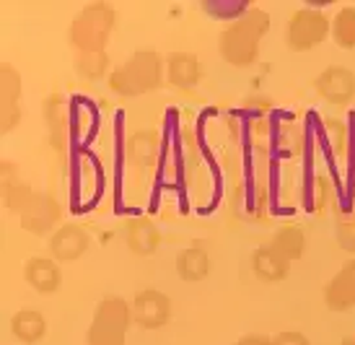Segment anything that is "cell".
Masks as SVG:
<instances>
[{"label":"cell","instance_id":"5","mask_svg":"<svg viewBox=\"0 0 355 345\" xmlns=\"http://www.w3.org/2000/svg\"><path fill=\"white\" fill-rule=\"evenodd\" d=\"M332 34V19L319 8H296L286 26V44L291 52H311Z\"/></svg>","mask_w":355,"mask_h":345},{"label":"cell","instance_id":"11","mask_svg":"<svg viewBox=\"0 0 355 345\" xmlns=\"http://www.w3.org/2000/svg\"><path fill=\"white\" fill-rule=\"evenodd\" d=\"M24 280H26V286L34 288L42 296L58 294L60 286H62L60 262L52 257H29L24 262Z\"/></svg>","mask_w":355,"mask_h":345},{"label":"cell","instance_id":"14","mask_svg":"<svg viewBox=\"0 0 355 345\" xmlns=\"http://www.w3.org/2000/svg\"><path fill=\"white\" fill-rule=\"evenodd\" d=\"M8 327L10 335L24 345H37L47 337V319H44L40 309H31V306H24L19 312H13Z\"/></svg>","mask_w":355,"mask_h":345},{"label":"cell","instance_id":"23","mask_svg":"<svg viewBox=\"0 0 355 345\" xmlns=\"http://www.w3.org/2000/svg\"><path fill=\"white\" fill-rule=\"evenodd\" d=\"M337 239H340V244L345 246L347 252H353L355 255V213L347 218V221L340 224V228H337Z\"/></svg>","mask_w":355,"mask_h":345},{"label":"cell","instance_id":"9","mask_svg":"<svg viewBox=\"0 0 355 345\" xmlns=\"http://www.w3.org/2000/svg\"><path fill=\"white\" fill-rule=\"evenodd\" d=\"M91 234L80 224H62L47 242L50 257L58 262H76L89 252Z\"/></svg>","mask_w":355,"mask_h":345},{"label":"cell","instance_id":"17","mask_svg":"<svg viewBox=\"0 0 355 345\" xmlns=\"http://www.w3.org/2000/svg\"><path fill=\"white\" fill-rule=\"evenodd\" d=\"M177 276L184 283H200L210 276V255L202 244H189L177 255Z\"/></svg>","mask_w":355,"mask_h":345},{"label":"cell","instance_id":"20","mask_svg":"<svg viewBox=\"0 0 355 345\" xmlns=\"http://www.w3.org/2000/svg\"><path fill=\"white\" fill-rule=\"evenodd\" d=\"M73 70L83 81H99L112 76V60L107 52H78L73 60Z\"/></svg>","mask_w":355,"mask_h":345},{"label":"cell","instance_id":"22","mask_svg":"<svg viewBox=\"0 0 355 345\" xmlns=\"http://www.w3.org/2000/svg\"><path fill=\"white\" fill-rule=\"evenodd\" d=\"M128 151L132 164H146V167H150L153 158H156V138H153V133H138L135 138L130 140Z\"/></svg>","mask_w":355,"mask_h":345},{"label":"cell","instance_id":"12","mask_svg":"<svg viewBox=\"0 0 355 345\" xmlns=\"http://www.w3.org/2000/svg\"><path fill=\"white\" fill-rule=\"evenodd\" d=\"M125 244L135 257H150L161 246V228L150 218H130L125 228Z\"/></svg>","mask_w":355,"mask_h":345},{"label":"cell","instance_id":"24","mask_svg":"<svg viewBox=\"0 0 355 345\" xmlns=\"http://www.w3.org/2000/svg\"><path fill=\"white\" fill-rule=\"evenodd\" d=\"M275 343L277 345H311V340H309L304 333H298V330H286V333H277Z\"/></svg>","mask_w":355,"mask_h":345},{"label":"cell","instance_id":"19","mask_svg":"<svg viewBox=\"0 0 355 345\" xmlns=\"http://www.w3.org/2000/svg\"><path fill=\"white\" fill-rule=\"evenodd\" d=\"M0 96H3V133L10 130V109L19 115V99H21V76L16 68L3 62L0 68Z\"/></svg>","mask_w":355,"mask_h":345},{"label":"cell","instance_id":"2","mask_svg":"<svg viewBox=\"0 0 355 345\" xmlns=\"http://www.w3.org/2000/svg\"><path fill=\"white\" fill-rule=\"evenodd\" d=\"M164 78H166V58H161L156 49H138L112 70L107 86L117 96L135 99L156 91Z\"/></svg>","mask_w":355,"mask_h":345},{"label":"cell","instance_id":"1","mask_svg":"<svg viewBox=\"0 0 355 345\" xmlns=\"http://www.w3.org/2000/svg\"><path fill=\"white\" fill-rule=\"evenodd\" d=\"M272 26L270 13L259 6H247V10L228 21L220 37H218V55L226 60L231 68H252L259 52H262V40Z\"/></svg>","mask_w":355,"mask_h":345},{"label":"cell","instance_id":"13","mask_svg":"<svg viewBox=\"0 0 355 345\" xmlns=\"http://www.w3.org/2000/svg\"><path fill=\"white\" fill-rule=\"evenodd\" d=\"M202 78L200 58L192 52H171L166 58V83L174 89H195Z\"/></svg>","mask_w":355,"mask_h":345},{"label":"cell","instance_id":"3","mask_svg":"<svg viewBox=\"0 0 355 345\" xmlns=\"http://www.w3.org/2000/svg\"><path fill=\"white\" fill-rule=\"evenodd\" d=\"M117 29V8L107 0H94L73 16L68 42L76 52H107V44Z\"/></svg>","mask_w":355,"mask_h":345},{"label":"cell","instance_id":"6","mask_svg":"<svg viewBox=\"0 0 355 345\" xmlns=\"http://www.w3.org/2000/svg\"><path fill=\"white\" fill-rule=\"evenodd\" d=\"M62 221V205L47 192H37L29 208L19 216L21 228L31 237H52Z\"/></svg>","mask_w":355,"mask_h":345},{"label":"cell","instance_id":"16","mask_svg":"<svg viewBox=\"0 0 355 345\" xmlns=\"http://www.w3.org/2000/svg\"><path fill=\"white\" fill-rule=\"evenodd\" d=\"M267 246H272L277 255L286 257L288 262L293 265V262H298V260H304L309 239H306L304 228L301 226H296V224H283L280 228H275V234L270 237Z\"/></svg>","mask_w":355,"mask_h":345},{"label":"cell","instance_id":"26","mask_svg":"<svg viewBox=\"0 0 355 345\" xmlns=\"http://www.w3.org/2000/svg\"><path fill=\"white\" fill-rule=\"evenodd\" d=\"M340 345H355V335H347L340 340Z\"/></svg>","mask_w":355,"mask_h":345},{"label":"cell","instance_id":"7","mask_svg":"<svg viewBox=\"0 0 355 345\" xmlns=\"http://www.w3.org/2000/svg\"><path fill=\"white\" fill-rule=\"evenodd\" d=\"M130 304H132V319L140 330H161L171 322L174 314L171 298L158 288H143Z\"/></svg>","mask_w":355,"mask_h":345},{"label":"cell","instance_id":"4","mask_svg":"<svg viewBox=\"0 0 355 345\" xmlns=\"http://www.w3.org/2000/svg\"><path fill=\"white\" fill-rule=\"evenodd\" d=\"M130 325L132 319V304L122 296H104L86 330V345H128Z\"/></svg>","mask_w":355,"mask_h":345},{"label":"cell","instance_id":"18","mask_svg":"<svg viewBox=\"0 0 355 345\" xmlns=\"http://www.w3.org/2000/svg\"><path fill=\"white\" fill-rule=\"evenodd\" d=\"M13 167H16V164H8V161L3 164V203H6V210H8V213L21 216V213L29 208V203L34 200L37 192H34L26 182H21L19 174L10 177Z\"/></svg>","mask_w":355,"mask_h":345},{"label":"cell","instance_id":"10","mask_svg":"<svg viewBox=\"0 0 355 345\" xmlns=\"http://www.w3.org/2000/svg\"><path fill=\"white\" fill-rule=\"evenodd\" d=\"M324 304L329 312L345 314L355 309V257L347 260L324 286Z\"/></svg>","mask_w":355,"mask_h":345},{"label":"cell","instance_id":"25","mask_svg":"<svg viewBox=\"0 0 355 345\" xmlns=\"http://www.w3.org/2000/svg\"><path fill=\"white\" fill-rule=\"evenodd\" d=\"M236 345H277V343H275V337H270V335H259V333H252V335L239 337Z\"/></svg>","mask_w":355,"mask_h":345},{"label":"cell","instance_id":"15","mask_svg":"<svg viewBox=\"0 0 355 345\" xmlns=\"http://www.w3.org/2000/svg\"><path fill=\"white\" fill-rule=\"evenodd\" d=\"M252 273L262 283H280L291 276V262L277 255L272 246H259L252 252Z\"/></svg>","mask_w":355,"mask_h":345},{"label":"cell","instance_id":"21","mask_svg":"<svg viewBox=\"0 0 355 345\" xmlns=\"http://www.w3.org/2000/svg\"><path fill=\"white\" fill-rule=\"evenodd\" d=\"M340 49H355V6H343L332 16V34H329Z\"/></svg>","mask_w":355,"mask_h":345},{"label":"cell","instance_id":"8","mask_svg":"<svg viewBox=\"0 0 355 345\" xmlns=\"http://www.w3.org/2000/svg\"><path fill=\"white\" fill-rule=\"evenodd\" d=\"M314 91L327 104L347 107L355 99V73L345 65H327L314 78Z\"/></svg>","mask_w":355,"mask_h":345}]
</instances>
